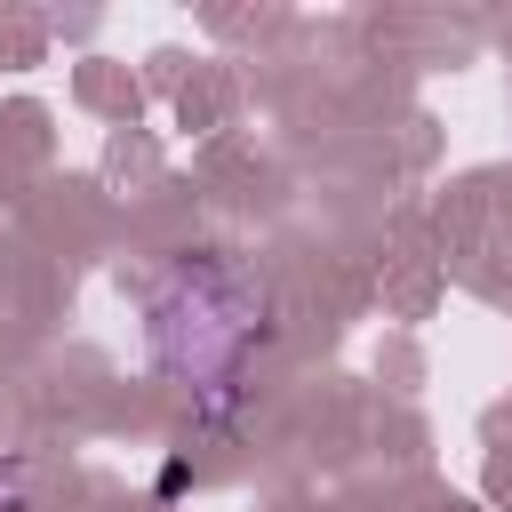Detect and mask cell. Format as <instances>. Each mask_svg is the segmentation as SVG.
I'll list each match as a JSON object with an SVG mask.
<instances>
[{
	"instance_id": "6da1fadb",
	"label": "cell",
	"mask_w": 512,
	"mask_h": 512,
	"mask_svg": "<svg viewBox=\"0 0 512 512\" xmlns=\"http://www.w3.org/2000/svg\"><path fill=\"white\" fill-rule=\"evenodd\" d=\"M208 288H216V264H184V272H176V296H192V312H200V320H216V312H208ZM248 336H256V320H224V352H216V360L232 368ZM216 360H192V384H208V376H216Z\"/></svg>"
}]
</instances>
